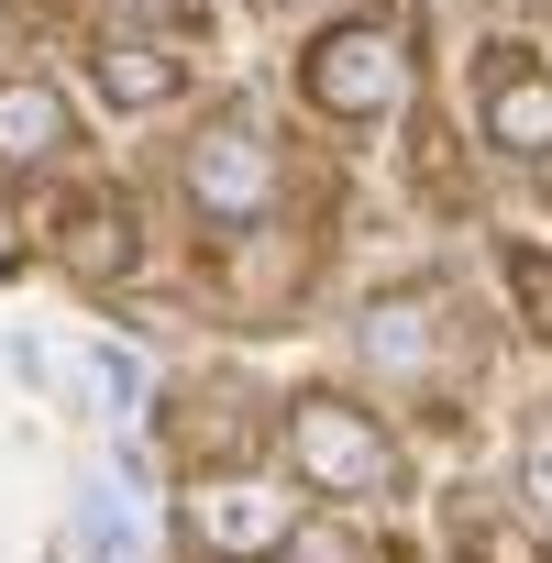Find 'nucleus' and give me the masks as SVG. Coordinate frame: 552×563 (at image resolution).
<instances>
[{
  "mask_svg": "<svg viewBox=\"0 0 552 563\" xmlns=\"http://www.w3.org/2000/svg\"><path fill=\"white\" fill-rule=\"evenodd\" d=\"M288 464L310 497H398V442L354 398H288Z\"/></svg>",
  "mask_w": 552,
  "mask_h": 563,
  "instance_id": "nucleus-1",
  "label": "nucleus"
},
{
  "mask_svg": "<svg viewBox=\"0 0 552 563\" xmlns=\"http://www.w3.org/2000/svg\"><path fill=\"white\" fill-rule=\"evenodd\" d=\"M177 188H188V210H210V221H265V199H276V144H265V122L254 111H221L188 155H177Z\"/></svg>",
  "mask_w": 552,
  "mask_h": 563,
  "instance_id": "nucleus-2",
  "label": "nucleus"
},
{
  "mask_svg": "<svg viewBox=\"0 0 552 563\" xmlns=\"http://www.w3.org/2000/svg\"><path fill=\"white\" fill-rule=\"evenodd\" d=\"M310 100H321L332 122H387V111L409 100V45H398V23H343V34H321V45H310Z\"/></svg>",
  "mask_w": 552,
  "mask_h": 563,
  "instance_id": "nucleus-3",
  "label": "nucleus"
},
{
  "mask_svg": "<svg viewBox=\"0 0 552 563\" xmlns=\"http://www.w3.org/2000/svg\"><path fill=\"white\" fill-rule=\"evenodd\" d=\"M188 530H199V552H221V563H276L288 530H299V497H276L265 475H199V486H188Z\"/></svg>",
  "mask_w": 552,
  "mask_h": 563,
  "instance_id": "nucleus-4",
  "label": "nucleus"
},
{
  "mask_svg": "<svg viewBox=\"0 0 552 563\" xmlns=\"http://www.w3.org/2000/svg\"><path fill=\"white\" fill-rule=\"evenodd\" d=\"M486 144L508 166H552V67H530V56L486 67Z\"/></svg>",
  "mask_w": 552,
  "mask_h": 563,
  "instance_id": "nucleus-5",
  "label": "nucleus"
},
{
  "mask_svg": "<svg viewBox=\"0 0 552 563\" xmlns=\"http://www.w3.org/2000/svg\"><path fill=\"white\" fill-rule=\"evenodd\" d=\"M354 354H365L376 376H431V354H442V299H420V288L376 299V310L354 321Z\"/></svg>",
  "mask_w": 552,
  "mask_h": 563,
  "instance_id": "nucleus-6",
  "label": "nucleus"
},
{
  "mask_svg": "<svg viewBox=\"0 0 552 563\" xmlns=\"http://www.w3.org/2000/svg\"><path fill=\"white\" fill-rule=\"evenodd\" d=\"M78 144V111L56 78H0V166H56Z\"/></svg>",
  "mask_w": 552,
  "mask_h": 563,
  "instance_id": "nucleus-7",
  "label": "nucleus"
},
{
  "mask_svg": "<svg viewBox=\"0 0 552 563\" xmlns=\"http://www.w3.org/2000/svg\"><path fill=\"white\" fill-rule=\"evenodd\" d=\"M177 89V56H166V34H111L100 45V100H122V111H155Z\"/></svg>",
  "mask_w": 552,
  "mask_h": 563,
  "instance_id": "nucleus-8",
  "label": "nucleus"
},
{
  "mask_svg": "<svg viewBox=\"0 0 552 563\" xmlns=\"http://www.w3.org/2000/svg\"><path fill=\"white\" fill-rule=\"evenodd\" d=\"M78 541H89V563H144V541L122 519V486H78Z\"/></svg>",
  "mask_w": 552,
  "mask_h": 563,
  "instance_id": "nucleus-9",
  "label": "nucleus"
},
{
  "mask_svg": "<svg viewBox=\"0 0 552 563\" xmlns=\"http://www.w3.org/2000/svg\"><path fill=\"white\" fill-rule=\"evenodd\" d=\"M276 563H365V541H354L343 519H299V530H288V552H276Z\"/></svg>",
  "mask_w": 552,
  "mask_h": 563,
  "instance_id": "nucleus-10",
  "label": "nucleus"
},
{
  "mask_svg": "<svg viewBox=\"0 0 552 563\" xmlns=\"http://www.w3.org/2000/svg\"><path fill=\"white\" fill-rule=\"evenodd\" d=\"M67 265H78V276H122V265H133V243H122V221L100 210V221H89V243L67 232Z\"/></svg>",
  "mask_w": 552,
  "mask_h": 563,
  "instance_id": "nucleus-11",
  "label": "nucleus"
},
{
  "mask_svg": "<svg viewBox=\"0 0 552 563\" xmlns=\"http://www.w3.org/2000/svg\"><path fill=\"white\" fill-rule=\"evenodd\" d=\"M519 497H530V508L552 519V409H541V420L519 431Z\"/></svg>",
  "mask_w": 552,
  "mask_h": 563,
  "instance_id": "nucleus-12",
  "label": "nucleus"
},
{
  "mask_svg": "<svg viewBox=\"0 0 552 563\" xmlns=\"http://www.w3.org/2000/svg\"><path fill=\"white\" fill-rule=\"evenodd\" d=\"M122 12V34H155V23H177V0H111Z\"/></svg>",
  "mask_w": 552,
  "mask_h": 563,
  "instance_id": "nucleus-13",
  "label": "nucleus"
}]
</instances>
